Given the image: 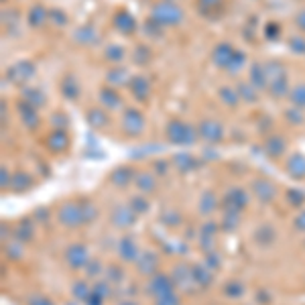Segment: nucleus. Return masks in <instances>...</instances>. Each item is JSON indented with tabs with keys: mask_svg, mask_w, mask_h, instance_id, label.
<instances>
[{
	"mask_svg": "<svg viewBox=\"0 0 305 305\" xmlns=\"http://www.w3.org/2000/svg\"><path fill=\"white\" fill-rule=\"evenodd\" d=\"M152 18L159 25H177L181 21V10L173 2H161L152 8Z\"/></svg>",
	"mask_w": 305,
	"mask_h": 305,
	"instance_id": "1",
	"label": "nucleus"
},
{
	"mask_svg": "<svg viewBox=\"0 0 305 305\" xmlns=\"http://www.w3.org/2000/svg\"><path fill=\"white\" fill-rule=\"evenodd\" d=\"M122 128L128 132V135H137V132L143 130V116L137 110H126L124 118H122Z\"/></svg>",
	"mask_w": 305,
	"mask_h": 305,
	"instance_id": "2",
	"label": "nucleus"
},
{
	"mask_svg": "<svg viewBox=\"0 0 305 305\" xmlns=\"http://www.w3.org/2000/svg\"><path fill=\"white\" fill-rule=\"evenodd\" d=\"M167 132H169V139H173V141H177V143H187V141H192V128L185 126V124L179 122V120L171 122L169 128H167Z\"/></svg>",
	"mask_w": 305,
	"mask_h": 305,
	"instance_id": "3",
	"label": "nucleus"
},
{
	"mask_svg": "<svg viewBox=\"0 0 305 305\" xmlns=\"http://www.w3.org/2000/svg\"><path fill=\"white\" fill-rule=\"evenodd\" d=\"M234 53H236V51H234L230 45L222 43V45H218V47H216V51H214V59H216V63H218V65L228 67V65H230V61H232Z\"/></svg>",
	"mask_w": 305,
	"mask_h": 305,
	"instance_id": "4",
	"label": "nucleus"
},
{
	"mask_svg": "<svg viewBox=\"0 0 305 305\" xmlns=\"http://www.w3.org/2000/svg\"><path fill=\"white\" fill-rule=\"evenodd\" d=\"M200 132H202L203 139H209V141H218V139L222 137V128H220V124L214 122V120H205V122L202 124V128H200Z\"/></svg>",
	"mask_w": 305,
	"mask_h": 305,
	"instance_id": "5",
	"label": "nucleus"
},
{
	"mask_svg": "<svg viewBox=\"0 0 305 305\" xmlns=\"http://www.w3.org/2000/svg\"><path fill=\"white\" fill-rule=\"evenodd\" d=\"M116 27H118L122 33H132V31L137 29L135 18H132L128 12H118V16H116Z\"/></svg>",
	"mask_w": 305,
	"mask_h": 305,
	"instance_id": "6",
	"label": "nucleus"
},
{
	"mask_svg": "<svg viewBox=\"0 0 305 305\" xmlns=\"http://www.w3.org/2000/svg\"><path fill=\"white\" fill-rule=\"evenodd\" d=\"M132 92H135V96L139 100H147V96L151 94V88L143 78H135L132 80Z\"/></svg>",
	"mask_w": 305,
	"mask_h": 305,
	"instance_id": "7",
	"label": "nucleus"
},
{
	"mask_svg": "<svg viewBox=\"0 0 305 305\" xmlns=\"http://www.w3.org/2000/svg\"><path fill=\"white\" fill-rule=\"evenodd\" d=\"M45 16H47L45 8H43L41 4H37V6H33L31 12H29V23H31L33 27H37V25H41V23L45 21Z\"/></svg>",
	"mask_w": 305,
	"mask_h": 305,
	"instance_id": "8",
	"label": "nucleus"
},
{
	"mask_svg": "<svg viewBox=\"0 0 305 305\" xmlns=\"http://www.w3.org/2000/svg\"><path fill=\"white\" fill-rule=\"evenodd\" d=\"M251 80H253V84H254L256 88H262V86L266 84V73H264V69H262L260 65H254V67H253Z\"/></svg>",
	"mask_w": 305,
	"mask_h": 305,
	"instance_id": "9",
	"label": "nucleus"
},
{
	"mask_svg": "<svg viewBox=\"0 0 305 305\" xmlns=\"http://www.w3.org/2000/svg\"><path fill=\"white\" fill-rule=\"evenodd\" d=\"M102 100L108 104V106H112V108H116V106H120V96L114 90H110V88H106L104 92H102Z\"/></svg>",
	"mask_w": 305,
	"mask_h": 305,
	"instance_id": "10",
	"label": "nucleus"
},
{
	"mask_svg": "<svg viewBox=\"0 0 305 305\" xmlns=\"http://www.w3.org/2000/svg\"><path fill=\"white\" fill-rule=\"evenodd\" d=\"M88 120H90V124H94V126H102V124L106 122V114L100 112V110H92V112L88 114Z\"/></svg>",
	"mask_w": 305,
	"mask_h": 305,
	"instance_id": "11",
	"label": "nucleus"
},
{
	"mask_svg": "<svg viewBox=\"0 0 305 305\" xmlns=\"http://www.w3.org/2000/svg\"><path fill=\"white\" fill-rule=\"evenodd\" d=\"M220 96H222V100H224L228 106H236V102H238L236 92H232L230 88H224V90L220 92Z\"/></svg>",
	"mask_w": 305,
	"mask_h": 305,
	"instance_id": "12",
	"label": "nucleus"
},
{
	"mask_svg": "<svg viewBox=\"0 0 305 305\" xmlns=\"http://www.w3.org/2000/svg\"><path fill=\"white\" fill-rule=\"evenodd\" d=\"M291 98H293V104L297 106H305V86H297L291 94Z\"/></svg>",
	"mask_w": 305,
	"mask_h": 305,
	"instance_id": "13",
	"label": "nucleus"
},
{
	"mask_svg": "<svg viewBox=\"0 0 305 305\" xmlns=\"http://www.w3.org/2000/svg\"><path fill=\"white\" fill-rule=\"evenodd\" d=\"M106 55H108V59H112V61H118V59H122L124 51H122L120 47H108Z\"/></svg>",
	"mask_w": 305,
	"mask_h": 305,
	"instance_id": "14",
	"label": "nucleus"
},
{
	"mask_svg": "<svg viewBox=\"0 0 305 305\" xmlns=\"http://www.w3.org/2000/svg\"><path fill=\"white\" fill-rule=\"evenodd\" d=\"M291 47L295 51H305V41L299 39V37H293V39H291Z\"/></svg>",
	"mask_w": 305,
	"mask_h": 305,
	"instance_id": "15",
	"label": "nucleus"
},
{
	"mask_svg": "<svg viewBox=\"0 0 305 305\" xmlns=\"http://www.w3.org/2000/svg\"><path fill=\"white\" fill-rule=\"evenodd\" d=\"M200 2H202V6H218L222 0H200Z\"/></svg>",
	"mask_w": 305,
	"mask_h": 305,
	"instance_id": "16",
	"label": "nucleus"
},
{
	"mask_svg": "<svg viewBox=\"0 0 305 305\" xmlns=\"http://www.w3.org/2000/svg\"><path fill=\"white\" fill-rule=\"evenodd\" d=\"M51 16L55 18V21H57V18H59L61 25H65V14H63V12H57V10H53V12H51Z\"/></svg>",
	"mask_w": 305,
	"mask_h": 305,
	"instance_id": "17",
	"label": "nucleus"
},
{
	"mask_svg": "<svg viewBox=\"0 0 305 305\" xmlns=\"http://www.w3.org/2000/svg\"><path fill=\"white\" fill-rule=\"evenodd\" d=\"M240 92H242L249 100H254V92H249V90H246V86H240Z\"/></svg>",
	"mask_w": 305,
	"mask_h": 305,
	"instance_id": "18",
	"label": "nucleus"
},
{
	"mask_svg": "<svg viewBox=\"0 0 305 305\" xmlns=\"http://www.w3.org/2000/svg\"><path fill=\"white\" fill-rule=\"evenodd\" d=\"M297 25H299L301 29H305V10H301V14L297 16Z\"/></svg>",
	"mask_w": 305,
	"mask_h": 305,
	"instance_id": "19",
	"label": "nucleus"
}]
</instances>
